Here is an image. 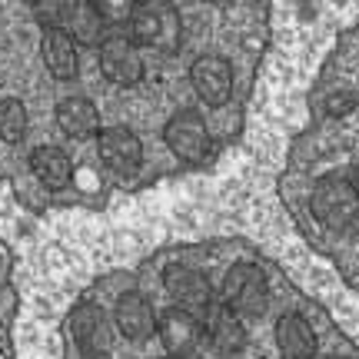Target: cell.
Masks as SVG:
<instances>
[{"label": "cell", "instance_id": "1", "mask_svg": "<svg viewBox=\"0 0 359 359\" xmlns=\"http://www.w3.org/2000/svg\"><path fill=\"white\" fill-rule=\"evenodd\" d=\"M313 213L323 226L330 230H353L359 217V196H356V183L343 173H330L316 183L313 190Z\"/></svg>", "mask_w": 359, "mask_h": 359}, {"label": "cell", "instance_id": "2", "mask_svg": "<svg viewBox=\"0 0 359 359\" xmlns=\"http://www.w3.org/2000/svg\"><path fill=\"white\" fill-rule=\"evenodd\" d=\"M223 306L230 309L233 316H259L266 313L269 290L263 269L253 263H236L230 266V273L223 276Z\"/></svg>", "mask_w": 359, "mask_h": 359}, {"label": "cell", "instance_id": "3", "mask_svg": "<svg viewBox=\"0 0 359 359\" xmlns=\"http://www.w3.org/2000/svg\"><path fill=\"white\" fill-rule=\"evenodd\" d=\"M130 43L137 47H163L173 50L180 40V17L170 7H156V4H137L133 17H130Z\"/></svg>", "mask_w": 359, "mask_h": 359}, {"label": "cell", "instance_id": "4", "mask_svg": "<svg viewBox=\"0 0 359 359\" xmlns=\"http://www.w3.org/2000/svg\"><path fill=\"white\" fill-rule=\"evenodd\" d=\"M163 140L173 150V156H180L183 163H200L210 156V130H206L203 116L196 110H177L163 127Z\"/></svg>", "mask_w": 359, "mask_h": 359}, {"label": "cell", "instance_id": "5", "mask_svg": "<svg viewBox=\"0 0 359 359\" xmlns=\"http://www.w3.org/2000/svg\"><path fill=\"white\" fill-rule=\"evenodd\" d=\"M163 286H167L170 299L177 303V309H187V313H206L213 306V286L196 266H187V263H170L163 269Z\"/></svg>", "mask_w": 359, "mask_h": 359}, {"label": "cell", "instance_id": "6", "mask_svg": "<svg viewBox=\"0 0 359 359\" xmlns=\"http://www.w3.org/2000/svg\"><path fill=\"white\" fill-rule=\"evenodd\" d=\"M97 154L107 170L120 177H133L143 163V143L130 127H103L97 133Z\"/></svg>", "mask_w": 359, "mask_h": 359}, {"label": "cell", "instance_id": "7", "mask_svg": "<svg viewBox=\"0 0 359 359\" xmlns=\"http://www.w3.org/2000/svg\"><path fill=\"white\" fill-rule=\"evenodd\" d=\"M97 64L100 74L116 87H133L143 77V57L140 50L130 43V37H103L100 40V53H97Z\"/></svg>", "mask_w": 359, "mask_h": 359}, {"label": "cell", "instance_id": "8", "mask_svg": "<svg viewBox=\"0 0 359 359\" xmlns=\"http://www.w3.org/2000/svg\"><path fill=\"white\" fill-rule=\"evenodd\" d=\"M156 333H160V343L167 349L173 359H187L193 353H200L203 346V323L196 320L193 313L187 309H167V313H160V320H156Z\"/></svg>", "mask_w": 359, "mask_h": 359}, {"label": "cell", "instance_id": "9", "mask_svg": "<svg viewBox=\"0 0 359 359\" xmlns=\"http://www.w3.org/2000/svg\"><path fill=\"white\" fill-rule=\"evenodd\" d=\"M190 80L196 97L210 107H223L233 93V67L226 57H217V53H206L196 64L190 67Z\"/></svg>", "mask_w": 359, "mask_h": 359}, {"label": "cell", "instance_id": "10", "mask_svg": "<svg viewBox=\"0 0 359 359\" xmlns=\"http://www.w3.org/2000/svg\"><path fill=\"white\" fill-rule=\"evenodd\" d=\"M203 339L217 349V353H223V356H236V353L246 349V326H243V320L233 316L223 303H213V306L206 309Z\"/></svg>", "mask_w": 359, "mask_h": 359}, {"label": "cell", "instance_id": "11", "mask_svg": "<svg viewBox=\"0 0 359 359\" xmlns=\"http://www.w3.org/2000/svg\"><path fill=\"white\" fill-rule=\"evenodd\" d=\"M114 323L127 339L143 343V339H150L154 330H156V313H154V306H150L147 296L137 293V290H130V293H123L120 299H116Z\"/></svg>", "mask_w": 359, "mask_h": 359}, {"label": "cell", "instance_id": "12", "mask_svg": "<svg viewBox=\"0 0 359 359\" xmlns=\"http://www.w3.org/2000/svg\"><path fill=\"white\" fill-rule=\"evenodd\" d=\"M70 330H74V339H77V346L93 359H103L110 353V343H114V336H110V320L103 316L97 306H80L74 316H70Z\"/></svg>", "mask_w": 359, "mask_h": 359}, {"label": "cell", "instance_id": "13", "mask_svg": "<svg viewBox=\"0 0 359 359\" xmlns=\"http://www.w3.org/2000/svg\"><path fill=\"white\" fill-rule=\"evenodd\" d=\"M40 57H43V67L50 70V77H57V80L77 77V70H80L77 43L67 37L64 27L43 30V37H40Z\"/></svg>", "mask_w": 359, "mask_h": 359}, {"label": "cell", "instance_id": "14", "mask_svg": "<svg viewBox=\"0 0 359 359\" xmlns=\"http://www.w3.org/2000/svg\"><path fill=\"white\" fill-rule=\"evenodd\" d=\"M57 127L64 130L70 140H87V137L100 133L103 123L93 100H87V97H64L57 103Z\"/></svg>", "mask_w": 359, "mask_h": 359}, {"label": "cell", "instance_id": "15", "mask_svg": "<svg viewBox=\"0 0 359 359\" xmlns=\"http://www.w3.org/2000/svg\"><path fill=\"white\" fill-rule=\"evenodd\" d=\"M276 346L283 359H313L316 356V333L299 313H283L276 320Z\"/></svg>", "mask_w": 359, "mask_h": 359}, {"label": "cell", "instance_id": "16", "mask_svg": "<svg viewBox=\"0 0 359 359\" xmlns=\"http://www.w3.org/2000/svg\"><path fill=\"white\" fill-rule=\"evenodd\" d=\"M30 170L47 190H64L74 180V163L60 147H37L30 154Z\"/></svg>", "mask_w": 359, "mask_h": 359}, {"label": "cell", "instance_id": "17", "mask_svg": "<svg viewBox=\"0 0 359 359\" xmlns=\"http://www.w3.org/2000/svg\"><path fill=\"white\" fill-rule=\"evenodd\" d=\"M64 30L74 43H100L103 40V20L97 17L93 4H67Z\"/></svg>", "mask_w": 359, "mask_h": 359}, {"label": "cell", "instance_id": "18", "mask_svg": "<svg viewBox=\"0 0 359 359\" xmlns=\"http://www.w3.org/2000/svg\"><path fill=\"white\" fill-rule=\"evenodd\" d=\"M24 133H27V107L17 97L0 100V140L17 143L24 140Z\"/></svg>", "mask_w": 359, "mask_h": 359}, {"label": "cell", "instance_id": "19", "mask_svg": "<svg viewBox=\"0 0 359 359\" xmlns=\"http://www.w3.org/2000/svg\"><path fill=\"white\" fill-rule=\"evenodd\" d=\"M133 7L137 4H130V0H100V4H93V11L97 17L103 20V27H120V24H130V17H133Z\"/></svg>", "mask_w": 359, "mask_h": 359}, {"label": "cell", "instance_id": "20", "mask_svg": "<svg viewBox=\"0 0 359 359\" xmlns=\"http://www.w3.org/2000/svg\"><path fill=\"white\" fill-rule=\"evenodd\" d=\"M154 359H173V356H154Z\"/></svg>", "mask_w": 359, "mask_h": 359}, {"label": "cell", "instance_id": "21", "mask_svg": "<svg viewBox=\"0 0 359 359\" xmlns=\"http://www.w3.org/2000/svg\"><path fill=\"white\" fill-rule=\"evenodd\" d=\"M333 359H343V356H333Z\"/></svg>", "mask_w": 359, "mask_h": 359}]
</instances>
